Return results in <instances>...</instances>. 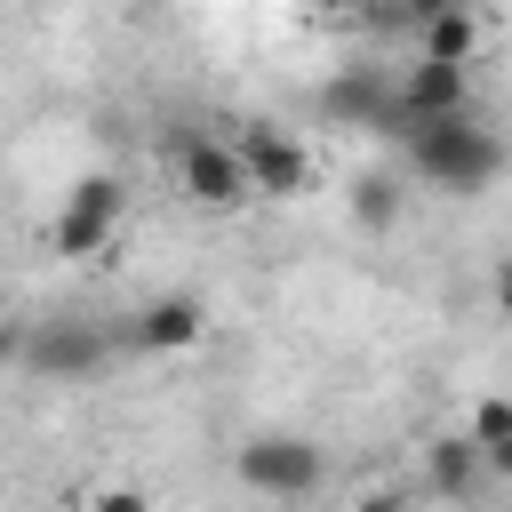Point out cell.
Returning a JSON list of instances; mask_svg holds the SVG:
<instances>
[{"instance_id": "obj_1", "label": "cell", "mask_w": 512, "mask_h": 512, "mask_svg": "<svg viewBox=\"0 0 512 512\" xmlns=\"http://www.w3.org/2000/svg\"><path fill=\"white\" fill-rule=\"evenodd\" d=\"M400 152H408V176L432 184V192H448V200H472V192H488L504 176V144H496V128L472 120V104L464 112L408 120L400 128Z\"/></svg>"}, {"instance_id": "obj_2", "label": "cell", "mask_w": 512, "mask_h": 512, "mask_svg": "<svg viewBox=\"0 0 512 512\" xmlns=\"http://www.w3.org/2000/svg\"><path fill=\"white\" fill-rule=\"evenodd\" d=\"M120 224H128V184L112 168H88V176H72V192L48 224V248L56 256H104L120 240Z\"/></svg>"}, {"instance_id": "obj_3", "label": "cell", "mask_w": 512, "mask_h": 512, "mask_svg": "<svg viewBox=\"0 0 512 512\" xmlns=\"http://www.w3.org/2000/svg\"><path fill=\"white\" fill-rule=\"evenodd\" d=\"M112 360V336L96 320H32L16 344V368H32L40 384H88Z\"/></svg>"}, {"instance_id": "obj_4", "label": "cell", "mask_w": 512, "mask_h": 512, "mask_svg": "<svg viewBox=\"0 0 512 512\" xmlns=\"http://www.w3.org/2000/svg\"><path fill=\"white\" fill-rule=\"evenodd\" d=\"M232 472L256 496H312L328 464H320V440H304V432H248L232 448Z\"/></svg>"}, {"instance_id": "obj_5", "label": "cell", "mask_w": 512, "mask_h": 512, "mask_svg": "<svg viewBox=\"0 0 512 512\" xmlns=\"http://www.w3.org/2000/svg\"><path fill=\"white\" fill-rule=\"evenodd\" d=\"M232 152H240L256 200H296V192H312V152H304L280 120H248V128L232 136Z\"/></svg>"}, {"instance_id": "obj_6", "label": "cell", "mask_w": 512, "mask_h": 512, "mask_svg": "<svg viewBox=\"0 0 512 512\" xmlns=\"http://www.w3.org/2000/svg\"><path fill=\"white\" fill-rule=\"evenodd\" d=\"M176 184H184V200L192 208H240V200H256L248 192V168H240V152H232V136H184L176 144Z\"/></svg>"}, {"instance_id": "obj_7", "label": "cell", "mask_w": 512, "mask_h": 512, "mask_svg": "<svg viewBox=\"0 0 512 512\" xmlns=\"http://www.w3.org/2000/svg\"><path fill=\"white\" fill-rule=\"evenodd\" d=\"M472 104V64H440V56H416L400 80H392V136L408 120H432V112H464Z\"/></svg>"}, {"instance_id": "obj_8", "label": "cell", "mask_w": 512, "mask_h": 512, "mask_svg": "<svg viewBox=\"0 0 512 512\" xmlns=\"http://www.w3.org/2000/svg\"><path fill=\"white\" fill-rule=\"evenodd\" d=\"M200 336H208V304L184 296V288H168V296H152V304L128 312V344L136 352H192Z\"/></svg>"}, {"instance_id": "obj_9", "label": "cell", "mask_w": 512, "mask_h": 512, "mask_svg": "<svg viewBox=\"0 0 512 512\" xmlns=\"http://www.w3.org/2000/svg\"><path fill=\"white\" fill-rule=\"evenodd\" d=\"M320 112H328L336 128H376V136H392V80H384V72H336V80L320 88Z\"/></svg>"}, {"instance_id": "obj_10", "label": "cell", "mask_w": 512, "mask_h": 512, "mask_svg": "<svg viewBox=\"0 0 512 512\" xmlns=\"http://www.w3.org/2000/svg\"><path fill=\"white\" fill-rule=\"evenodd\" d=\"M480 480H488V456H480L464 432H440V440L424 448V488H432V496L472 504V496H480Z\"/></svg>"}, {"instance_id": "obj_11", "label": "cell", "mask_w": 512, "mask_h": 512, "mask_svg": "<svg viewBox=\"0 0 512 512\" xmlns=\"http://www.w3.org/2000/svg\"><path fill=\"white\" fill-rule=\"evenodd\" d=\"M416 56H440V64H472V56H480V16H472L464 0L432 8V16L416 24Z\"/></svg>"}, {"instance_id": "obj_12", "label": "cell", "mask_w": 512, "mask_h": 512, "mask_svg": "<svg viewBox=\"0 0 512 512\" xmlns=\"http://www.w3.org/2000/svg\"><path fill=\"white\" fill-rule=\"evenodd\" d=\"M400 216H408V184H400V176H384V168L352 176V224H360V232H392Z\"/></svg>"}, {"instance_id": "obj_13", "label": "cell", "mask_w": 512, "mask_h": 512, "mask_svg": "<svg viewBox=\"0 0 512 512\" xmlns=\"http://www.w3.org/2000/svg\"><path fill=\"white\" fill-rule=\"evenodd\" d=\"M464 440L488 456V472H512V400H504V392H480V400H472Z\"/></svg>"}, {"instance_id": "obj_14", "label": "cell", "mask_w": 512, "mask_h": 512, "mask_svg": "<svg viewBox=\"0 0 512 512\" xmlns=\"http://www.w3.org/2000/svg\"><path fill=\"white\" fill-rule=\"evenodd\" d=\"M304 16H360V0H304Z\"/></svg>"}, {"instance_id": "obj_15", "label": "cell", "mask_w": 512, "mask_h": 512, "mask_svg": "<svg viewBox=\"0 0 512 512\" xmlns=\"http://www.w3.org/2000/svg\"><path fill=\"white\" fill-rule=\"evenodd\" d=\"M16 344H24V328H8V320H0V376L16 368Z\"/></svg>"}]
</instances>
